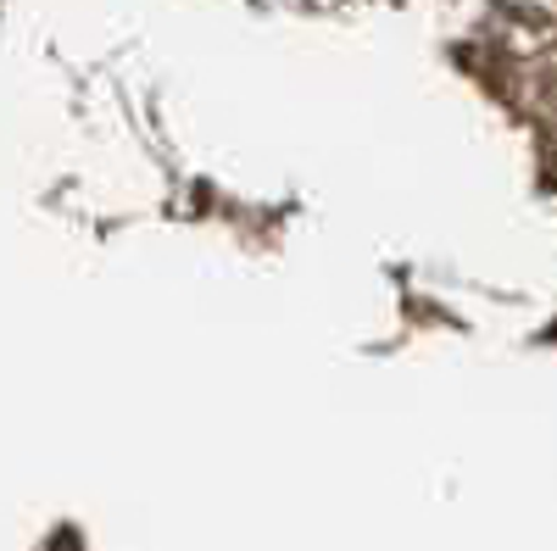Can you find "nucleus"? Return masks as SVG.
I'll use <instances>...</instances> for the list:
<instances>
[{
  "label": "nucleus",
  "instance_id": "obj_1",
  "mask_svg": "<svg viewBox=\"0 0 557 551\" xmlns=\"http://www.w3.org/2000/svg\"><path fill=\"white\" fill-rule=\"evenodd\" d=\"M51 551H84V546H78V540H73V535H67V529H62V535H57V540H51Z\"/></svg>",
  "mask_w": 557,
  "mask_h": 551
}]
</instances>
